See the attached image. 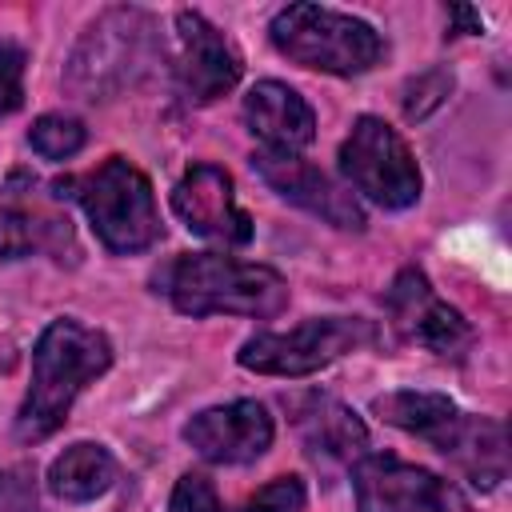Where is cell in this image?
<instances>
[{
  "mask_svg": "<svg viewBox=\"0 0 512 512\" xmlns=\"http://www.w3.org/2000/svg\"><path fill=\"white\" fill-rule=\"evenodd\" d=\"M108 368H112V340L76 316H56L32 348L28 392L16 408V440L24 444L48 440L68 420L76 396Z\"/></svg>",
  "mask_w": 512,
  "mask_h": 512,
  "instance_id": "1",
  "label": "cell"
},
{
  "mask_svg": "<svg viewBox=\"0 0 512 512\" xmlns=\"http://www.w3.org/2000/svg\"><path fill=\"white\" fill-rule=\"evenodd\" d=\"M152 292H160L176 312L200 316H252L272 320L288 308V284L268 264H248L224 252H180L152 272Z\"/></svg>",
  "mask_w": 512,
  "mask_h": 512,
  "instance_id": "2",
  "label": "cell"
},
{
  "mask_svg": "<svg viewBox=\"0 0 512 512\" xmlns=\"http://www.w3.org/2000/svg\"><path fill=\"white\" fill-rule=\"evenodd\" d=\"M56 200H76L96 232V240L116 252L132 256L160 240V212L152 196V180L124 156H108L84 176H64L52 184Z\"/></svg>",
  "mask_w": 512,
  "mask_h": 512,
  "instance_id": "3",
  "label": "cell"
},
{
  "mask_svg": "<svg viewBox=\"0 0 512 512\" xmlns=\"http://www.w3.org/2000/svg\"><path fill=\"white\" fill-rule=\"evenodd\" d=\"M160 56L164 44L156 36V20L144 8H108L72 48L64 84L80 100H112L116 92L132 88Z\"/></svg>",
  "mask_w": 512,
  "mask_h": 512,
  "instance_id": "4",
  "label": "cell"
},
{
  "mask_svg": "<svg viewBox=\"0 0 512 512\" xmlns=\"http://www.w3.org/2000/svg\"><path fill=\"white\" fill-rule=\"evenodd\" d=\"M268 40L292 64L328 76H360L384 60V36L368 20L324 4L280 8L268 24Z\"/></svg>",
  "mask_w": 512,
  "mask_h": 512,
  "instance_id": "5",
  "label": "cell"
},
{
  "mask_svg": "<svg viewBox=\"0 0 512 512\" xmlns=\"http://www.w3.org/2000/svg\"><path fill=\"white\" fill-rule=\"evenodd\" d=\"M376 344V324L364 316H312L288 332H256L240 344L236 364L256 376H312L340 356Z\"/></svg>",
  "mask_w": 512,
  "mask_h": 512,
  "instance_id": "6",
  "label": "cell"
},
{
  "mask_svg": "<svg viewBox=\"0 0 512 512\" xmlns=\"http://www.w3.org/2000/svg\"><path fill=\"white\" fill-rule=\"evenodd\" d=\"M340 176L364 200L400 212L420 200V164L408 140L380 116H360L340 144Z\"/></svg>",
  "mask_w": 512,
  "mask_h": 512,
  "instance_id": "7",
  "label": "cell"
},
{
  "mask_svg": "<svg viewBox=\"0 0 512 512\" xmlns=\"http://www.w3.org/2000/svg\"><path fill=\"white\" fill-rule=\"evenodd\" d=\"M352 492L356 512H472L452 480L388 452H364L352 464Z\"/></svg>",
  "mask_w": 512,
  "mask_h": 512,
  "instance_id": "8",
  "label": "cell"
},
{
  "mask_svg": "<svg viewBox=\"0 0 512 512\" xmlns=\"http://www.w3.org/2000/svg\"><path fill=\"white\" fill-rule=\"evenodd\" d=\"M52 192H40L28 172H12L0 188V260H24L48 252L52 260H76V232L68 212L52 204Z\"/></svg>",
  "mask_w": 512,
  "mask_h": 512,
  "instance_id": "9",
  "label": "cell"
},
{
  "mask_svg": "<svg viewBox=\"0 0 512 512\" xmlns=\"http://www.w3.org/2000/svg\"><path fill=\"white\" fill-rule=\"evenodd\" d=\"M244 60L232 48V40L200 12L180 8L176 12V60H172V84L176 96L192 108L220 100L240 84Z\"/></svg>",
  "mask_w": 512,
  "mask_h": 512,
  "instance_id": "10",
  "label": "cell"
},
{
  "mask_svg": "<svg viewBox=\"0 0 512 512\" xmlns=\"http://www.w3.org/2000/svg\"><path fill=\"white\" fill-rule=\"evenodd\" d=\"M384 308H388L396 332L408 344H420L436 356L460 360L476 344L472 324L448 300L436 296V288L428 284V276L420 268H400L396 272V280L384 292Z\"/></svg>",
  "mask_w": 512,
  "mask_h": 512,
  "instance_id": "11",
  "label": "cell"
},
{
  "mask_svg": "<svg viewBox=\"0 0 512 512\" xmlns=\"http://www.w3.org/2000/svg\"><path fill=\"white\" fill-rule=\"evenodd\" d=\"M172 212L184 220L188 232L224 248H244L252 240V216L236 204L232 176L220 164H192L172 188Z\"/></svg>",
  "mask_w": 512,
  "mask_h": 512,
  "instance_id": "12",
  "label": "cell"
},
{
  "mask_svg": "<svg viewBox=\"0 0 512 512\" xmlns=\"http://www.w3.org/2000/svg\"><path fill=\"white\" fill-rule=\"evenodd\" d=\"M252 168L260 172V180L288 204L320 216L324 224L332 228H344V232H364V208L360 200L336 184L328 172H320L316 164H308L304 156H280V152H256L252 156Z\"/></svg>",
  "mask_w": 512,
  "mask_h": 512,
  "instance_id": "13",
  "label": "cell"
},
{
  "mask_svg": "<svg viewBox=\"0 0 512 512\" xmlns=\"http://www.w3.org/2000/svg\"><path fill=\"white\" fill-rule=\"evenodd\" d=\"M276 424L260 400H228L196 412L184 424V440L208 464H252L272 448Z\"/></svg>",
  "mask_w": 512,
  "mask_h": 512,
  "instance_id": "14",
  "label": "cell"
},
{
  "mask_svg": "<svg viewBox=\"0 0 512 512\" xmlns=\"http://www.w3.org/2000/svg\"><path fill=\"white\" fill-rule=\"evenodd\" d=\"M244 124L260 140L264 152L300 156L316 140V112L312 104L288 88L284 80H260L244 96Z\"/></svg>",
  "mask_w": 512,
  "mask_h": 512,
  "instance_id": "15",
  "label": "cell"
},
{
  "mask_svg": "<svg viewBox=\"0 0 512 512\" xmlns=\"http://www.w3.org/2000/svg\"><path fill=\"white\" fill-rule=\"evenodd\" d=\"M292 420H296V432H300L308 456H316V460L356 464L368 452L364 420L348 404H340L336 396L308 392V396L292 400Z\"/></svg>",
  "mask_w": 512,
  "mask_h": 512,
  "instance_id": "16",
  "label": "cell"
},
{
  "mask_svg": "<svg viewBox=\"0 0 512 512\" xmlns=\"http://www.w3.org/2000/svg\"><path fill=\"white\" fill-rule=\"evenodd\" d=\"M372 412H376L384 424L428 440L440 456H444V448L452 444V436H456V428H460V420H464V408H460L452 396H444V392H420V388L384 392V396L372 400Z\"/></svg>",
  "mask_w": 512,
  "mask_h": 512,
  "instance_id": "17",
  "label": "cell"
},
{
  "mask_svg": "<svg viewBox=\"0 0 512 512\" xmlns=\"http://www.w3.org/2000/svg\"><path fill=\"white\" fill-rule=\"evenodd\" d=\"M448 460H456V468L480 488L492 492L504 476H508V440H504V424L492 416H472L464 412L452 444L444 448Z\"/></svg>",
  "mask_w": 512,
  "mask_h": 512,
  "instance_id": "18",
  "label": "cell"
},
{
  "mask_svg": "<svg viewBox=\"0 0 512 512\" xmlns=\"http://www.w3.org/2000/svg\"><path fill=\"white\" fill-rule=\"evenodd\" d=\"M116 476V456L96 440H76L48 464V488L68 504H88L104 496L116 484Z\"/></svg>",
  "mask_w": 512,
  "mask_h": 512,
  "instance_id": "19",
  "label": "cell"
},
{
  "mask_svg": "<svg viewBox=\"0 0 512 512\" xmlns=\"http://www.w3.org/2000/svg\"><path fill=\"white\" fill-rule=\"evenodd\" d=\"M28 144L36 156L44 160H72L84 144H88V128L76 116L64 112H44L32 128H28Z\"/></svg>",
  "mask_w": 512,
  "mask_h": 512,
  "instance_id": "20",
  "label": "cell"
},
{
  "mask_svg": "<svg viewBox=\"0 0 512 512\" xmlns=\"http://www.w3.org/2000/svg\"><path fill=\"white\" fill-rule=\"evenodd\" d=\"M448 92H452V72L448 68H428V72H420V76H412L408 84H404V120H424V116H432L444 100H448Z\"/></svg>",
  "mask_w": 512,
  "mask_h": 512,
  "instance_id": "21",
  "label": "cell"
},
{
  "mask_svg": "<svg viewBox=\"0 0 512 512\" xmlns=\"http://www.w3.org/2000/svg\"><path fill=\"white\" fill-rule=\"evenodd\" d=\"M304 500H308V488H304L300 476H276L264 488H256L240 504V512H300Z\"/></svg>",
  "mask_w": 512,
  "mask_h": 512,
  "instance_id": "22",
  "label": "cell"
},
{
  "mask_svg": "<svg viewBox=\"0 0 512 512\" xmlns=\"http://www.w3.org/2000/svg\"><path fill=\"white\" fill-rule=\"evenodd\" d=\"M168 512H220V496L204 472H184L168 496Z\"/></svg>",
  "mask_w": 512,
  "mask_h": 512,
  "instance_id": "23",
  "label": "cell"
},
{
  "mask_svg": "<svg viewBox=\"0 0 512 512\" xmlns=\"http://www.w3.org/2000/svg\"><path fill=\"white\" fill-rule=\"evenodd\" d=\"M24 104V48L0 40V116Z\"/></svg>",
  "mask_w": 512,
  "mask_h": 512,
  "instance_id": "24",
  "label": "cell"
},
{
  "mask_svg": "<svg viewBox=\"0 0 512 512\" xmlns=\"http://www.w3.org/2000/svg\"><path fill=\"white\" fill-rule=\"evenodd\" d=\"M448 16L460 24V32H472V36H480V32H484V20H480V12H476V8L456 4V8H448Z\"/></svg>",
  "mask_w": 512,
  "mask_h": 512,
  "instance_id": "25",
  "label": "cell"
},
{
  "mask_svg": "<svg viewBox=\"0 0 512 512\" xmlns=\"http://www.w3.org/2000/svg\"><path fill=\"white\" fill-rule=\"evenodd\" d=\"M8 488H12V480H8V476H4V472H0V508H8V496H4V492H8Z\"/></svg>",
  "mask_w": 512,
  "mask_h": 512,
  "instance_id": "26",
  "label": "cell"
}]
</instances>
